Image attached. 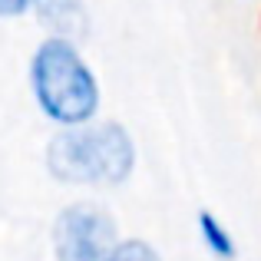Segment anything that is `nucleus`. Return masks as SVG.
Segmentation results:
<instances>
[{
    "label": "nucleus",
    "mask_w": 261,
    "mask_h": 261,
    "mask_svg": "<svg viewBox=\"0 0 261 261\" xmlns=\"http://www.w3.org/2000/svg\"><path fill=\"white\" fill-rule=\"evenodd\" d=\"M30 83L40 109L63 126H83L99 106V89L89 66L60 37L46 40L37 50L30 63Z\"/></svg>",
    "instance_id": "nucleus-2"
},
{
    "label": "nucleus",
    "mask_w": 261,
    "mask_h": 261,
    "mask_svg": "<svg viewBox=\"0 0 261 261\" xmlns=\"http://www.w3.org/2000/svg\"><path fill=\"white\" fill-rule=\"evenodd\" d=\"M198 231H202L205 248H208L215 258H222V261L235 258V238L225 231V225L218 222L212 212H202V215H198Z\"/></svg>",
    "instance_id": "nucleus-5"
},
{
    "label": "nucleus",
    "mask_w": 261,
    "mask_h": 261,
    "mask_svg": "<svg viewBox=\"0 0 261 261\" xmlns=\"http://www.w3.org/2000/svg\"><path fill=\"white\" fill-rule=\"evenodd\" d=\"M116 248V222L93 202L70 205L53 222L57 261H106Z\"/></svg>",
    "instance_id": "nucleus-3"
},
{
    "label": "nucleus",
    "mask_w": 261,
    "mask_h": 261,
    "mask_svg": "<svg viewBox=\"0 0 261 261\" xmlns=\"http://www.w3.org/2000/svg\"><path fill=\"white\" fill-rule=\"evenodd\" d=\"M37 20L53 37H80L86 30V7L83 0H30Z\"/></svg>",
    "instance_id": "nucleus-4"
},
{
    "label": "nucleus",
    "mask_w": 261,
    "mask_h": 261,
    "mask_svg": "<svg viewBox=\"0 0 261 261\" xmlns=\"http://www.w3.org/2000/svg\"><path fill=\"white\" fill-rule=\"evenodd\" d=\"M136 146L119 122L70 126L46 146V169L70 185H122L133 175Z\"/></svg>",
    "instance_id": "nucleus-1"
},
{
    "label": "nucleus",
    "mask_w": 261,
    "mask_h": 261,
    "mask_svg": "<svg viewBox=\"0 0 261 261\" xmlns=\"http://www.w3.org/2000/svg\"><path fill=\"white\" fill-rule=\"evenodd\" d=\"M106 261H162L159 251L152 248L149 242H139V238H129V242H119L113 248V255Z\"/></svg>",
    "instance_id": "nucleus-6"
},
{
    "label": "nucleus",
    "mask_w": 261,
    "mask_h": 261,
    "mask_svg": "<svg viewBox=\"0 0 261 261\" xmlns=\"http://www.w3.org/2000/svg\"><path fill=\"white\" fill-rule=\"evenodd\" d=\"M30 0H0V17H17V13L27 10Z\"/></svg>",
    "instance_id": "nucleus-7"
}]
</instances>
